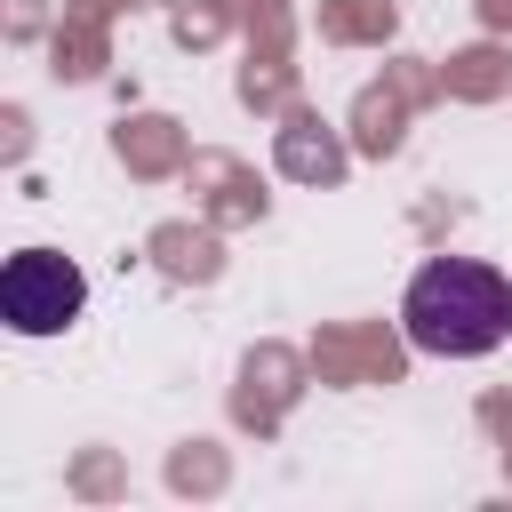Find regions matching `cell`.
<instances>
[{
    "label": "cell",
    "mask_w": 512,
    "mask_h": 512,
    "mask_svg": "<svg viewBox=\"0 0 512 512\" xmlns=\"http://www.w3.org/2000/svg\"><path fill=\"white\" fill-rule=\"evenodd\" d=\"M400 328L432 360H480L512 336V280L480 256H432L400 296Z\"/></svg>",
    "instance_id": "6da1fadb"
},
{
    "label": "cell",
    "mask_w": 512,
    "mask_h": 512,
    "mask_svg": "<svg viewBox=\"0 0 512 512\" xmlns=\"http://www.w3.org/2000/svg\"><path fill=\"white\" fill-rule=\"evenodd\" d=\"M88 304V272L64 248H16L0 264V320L16 336H64Z\"/></svg>",
    "instance_id": "7a4b0ae2"
}]
</instances>
